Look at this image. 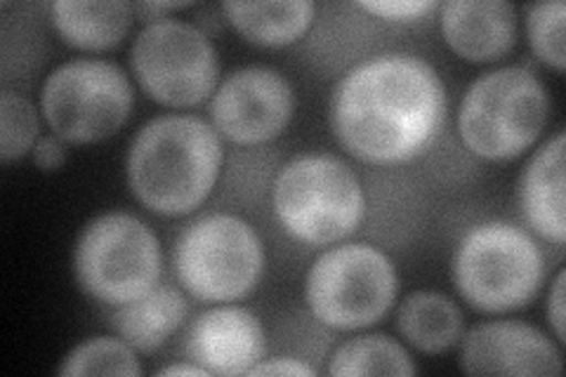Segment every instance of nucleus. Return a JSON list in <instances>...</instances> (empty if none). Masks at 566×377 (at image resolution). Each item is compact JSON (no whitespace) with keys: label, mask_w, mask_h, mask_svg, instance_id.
Returning <instances> with one entry per match:
<instances>
[{"label":"nucleus","mask_w":566,"mask_h":377,"mask_svg":"<svg viewBox=\"0 0 566 377\" xmlns=\"http://www.w3.org/2000/svg\"><path fill=\"white\" fill-rule=\"evenodd\" d=\"M444 121V81L411 52H385L354 64L335 83L328 104L340 147L374 166L413 160L437 139Z\"/></svg>","instance_id":"1"},{"label":"nucleus","mask_w":566,"mask_h":377,"mask_svg":"<svg viewBox=\"0 0 566 377\" xmlns=\"http://www.w3.org/2000/svg\"><path fill=\"white\" fill-rule=\"evenodd\" d=\"M222 160V139L212 123L189 114H164L142 125L130 142L128 187L151 212L177 218L208 199Z\"/></svg>","instance_id":"2"},{"label":"nucleus","mask_w":566,"mask_h":377,"mask_svg":"<svg viewBox=\"0 0 566 377\" xmlns=\"http://www.w3.org/2000/svg\"><path fill=\"white\" fill-rule=\"evenodd\" d=\"M451 276L472 310L505 314L536 300L545 279V258L526 229L486 220L470 227L458 241Z\"/></svg>","instance_id":"3"},{"label":"nucleus","mask_w":566,"mask_h":377,"mask_svg":"<svg viewBox=\"0 0 566 377\" xmlns=\"http://www.w3.org/2000/svg\"><path fill=\"white\" fill-rule=\"evenodd\" d=\"M272 206L295 241L328 245L359 229L366 214L361 179L333 154H300L274 179Z\"/></svg>","instance_id":"4"},{"label":"nucleus","mask_w":566,"mask_h":377,"mask_svg":"<svg viewBox=\"0 0 566 377\" xmlns=\"http://www.w3.org/2000/svg\"><path fill=\"white\" fill-rule=\"evenodd\" d=\"M551 116V95L526 66H501L482 74L458 106V133L470 154L510 160L536 145Z\"/></svg>","instance_id":"5"},{"label":"nucleus","mask_w":566,"mask_h":377,"mask_svg":"<svg viewBox=\"0 0 566 377\" xmlns=\"http://www.w3.org/2000/svg\"><path fill=\"white\" fill-rule=\"evenodd\" d=\"M175 274L203 302H234L264 272V248L253 224L232 212H208L189 222L172 250Z\"/></svg>","instance_id":"6"},{"label":"nucleus","mask_w":566,"mask_h":377,"mask_svg":"<svg viewBox=\"0 0 566 377\" xmlns=\"http://www.w3.org/2000/svg\"><path fill=\"white\" fill-rule=\"evenodd\" d=\"M161 243L137 214L112 210L87 222L74 248L81 289L104 304H126L158 285Z\"/></svg>","instance_id":"7"},{"label":"nucleus","mask_w":566,"mask_h":377,"mask_svg":"<svg viewBox=\"0 0 566 377\" xmlns=\"http://www.w3.org/2000/svg\"><path fill=\"white\" fill-rule=\"evenodd\" d=\"M399 293L397 269L380 248L343 243L318 255L305 281L307 307L333 331L370 328L392 310Z\"/></svg>","instance_id":"8"},{"label":"nucleus","mask_w":566,"mask_h":377,"mask_svg":"<svg viewBox=\"0 0 566 377\" xmlns=\"http://www.w3.org/2000/svg\"><path fill=\"white\" fill-rule=\"evenodd\" d=\"M126 71L109 60H69L52 69L41 90V114L69 145H93L118 133L133 114Z\"/></svg>","instance_id":"9"},{"label":"nucleus","mask_w":566,"mask_h":377,"mask_svg":"<svg viewBox=\"0 0 566 377\" xmlns=\"http://www.w3.org/2000/svg\"><path fill=\"white\" fill-rule=\"evenodd\" d=\"M135 81L164 106L185 109L216 93L220 57L201 27L166 17L147 22L130 48Z\"/></svg>","instance_id":"10"},{"label":"nucleus","mask_w":566,"mask_h":377,"mask_svg":"<svg viewBox=\"0 0 566 377\" xmlns=\"http://www.w3.org/2000/svg\"><path fill=\"white\" fill-rule=\"evenodd\" d=\"M295 114V90L272 66H241L216 87L210 121L237 145H264L276 139Z\"/></svg>","instance_id":"11"},{"label":"nucleus","mask_w":566,"mask_h":377,"mask_svg":"<svg viewBox=\"0 0 566 377\" xmlns=\"http://www.w3.org/2000/svg\"><path fill=\"white\" fill-rule=\"evenodd\" d=\"M460 368L468 375H547L564 373L562 349L524 321H484L460 337Z\"/></svg>","instance_id":"12"},{"label":"nucleus","mask_w":566,"mask_h":377,"mask_svg":"<svg viewBox=\"0 0 566 377\" xmlns=\"http://www.w3.org/2000/svg\"><path fill=\"white\" fill-rule=\"evenodd\" d=\"M185 349L210 375H248L264 356V328L245 307H212L191 321Z\"/></svg>","instance_id":"13"},{"label":"nucleus","mask_w":566,"mask_h":377,"mask_svg":"<svg viewBox=\"0 0 566 377\" xmlns=\"http://www.w3.org/2000/svg\"><path fill=\"white\" fill-rule=\"evenodd\" d=\"M441 35L465 62H495L517 41V8L505 0H451L441 6Z\"/></svg>","instance_id":"14"},{"label":"nucleus","mask_w":566,"mask_h":377,"mask_svg":"<svg viewBox=\"0 0 566 377\" xmlns=\"http://www.w3.org/2000/svg\"><path fill=\"white\" fill-rule=\"evenodd\" d=\"M517 193L528 229L553 245H564V130L543 142L528 158Z\"/></svg>","instance_id":"15"},{"label":"nucleus","mask_w":566,"mask_h":377,"mask_svg":"<svg viewBox=\"0 0 566 377\" xmlns=\"http://www.w3.org/2000/svg\"><path fill=\"white\" fill-rule=\"evenodd\" d=\"M187 314L189 302L175 285H156L142 297L118 304L109 323L135 352L154 354L182 328Z\"/></svg>","instance_id":"16"},{"label":"nucleus","mask_w":566,"mask_h":377,"mask_svg":"<svg viewBox=\"0 0 566 377\" xmlns=\"http://www.w3.org/2000/svg\"><path fill=\"white\" fill-rule=\"evenodd\" d=\"M48 10L60 39L87 52L116 48L128 35L135 14L123 0H55Z\"/></svg>","instance_id":"17"},{"label":"nucleus","mask_w":566,"mask_h":377,"mask_svg":"<svg viewBox=\"0 0 566 377\" xmlns=\"http://www.w3.org/2000/svg\"><path fill=\"white\" fill-rule=\"evenodd\" d=\"M397 331L422 354H444L463 337L465 316L449 295L439 291H416L399 304Z\"/></svg>","instance_id":"18"},{"label":"nucleus","mask_w":566,"mask_h":377,"mask_svg":"<svg viewBox=\"0 0 566 377\" xmlns=\"http://www.w3.org/2000/svg\"><path fill=\"white\" fill-rule=\"evenodd\" d=\"M222 12L248 43L283 48L303 39L314 22L312 0H268V3H222Z\"/></svg>","instance_id":"19"},{"label":"nucleus","mask_w":566,"mask_h":377,"mask_svg":"<svg viewBox=\"0 0 566 377\" xmlns=\"http://www.w3.org/2000/svg\"><path fill=\"white\" fill-rule=\"evenodd\" d=\"M418 366L395 337L368 333L345 339L328 358V375H416Z\"/></svg>","instance_id":"20"},{"label":"nucleus","mask_w":566,"mask_h":377,"mask_svg":"<svg viewBox=\"0 0 566 377\" xmlns=\"http://www.w3.org/2000/svg\"><path fill=\"white\" fill-rule=\"evenodd\" d=\"M60 375H142L139 358L135 349L120 337L97 335L87 337L81 345L71 349Z\"/></svg>","instance_id":"21"},{"label":"nucleus","mask_w":566,"mask_h":377,"mask_svg":"<svg viewBox=\"0 0 566 377\" xmlns=\"http://www.w3.org/2000/svg\"><path fill=\"white\" fill-rule=\"evenodd\" d=\"M41 137V114L35 104L27 95L6 87L0 93V158L3 164L31 154Z\"/></svg>","instance_id":"22"},{"label":"nucleus","mask_w":566,"mask_h":377,"mask_svg":"<svg viewBox=\"0 0 566 377\" xmlns=\"http://www.w3.org/2000/svg\"><path fill=\"white\" fill-rule=\"evenodd\" d=\"M526 22V39L531 52L555 71H564V22H566V6L562 0L555 3H534L524 8Z\"/></svg>","instance_id":"23"},{"label":"nucleus","mask_w":566,"mask_h":377,"mask_svg":"<svg viewBox=\"0 0 566 377\" xmlns=\"http://www.w3.org/2000/svg\"><path fill=\"white\" fill-rule=\"evenodd\" d=\"M357 8L385 22H416L437 10V3L432 0H364Z\"/></svg>","instance_id":"24"},{"label":"nucleus","mask_w":566,"mask_h":377,"mask_svg":"<svg viewBox=\"0 0 566 377\" xmlns=\"http://www.w3.org/2000/svg\"><path fill=\"white\" fill-rule=\"evenodd\" d=\"M31 158H33L35 168L43 170V172L60 170L64 166V160H66L64 139H60L57 135H43L39 142H35Z\"/></svg>","instance_id":"25"},{"label":"nucleus","mask_w":566,"mask_h":377,"mask_svg":"<svg viewBox=\"0 0 566 377\" xmlns=\"http://www.w3.org/2000/svg\"><path fill=\"white\" fill-rule=\"evenodd\" d=\"M248 375H316V368H312L310 364L300 362V358H291V356H276V358H262L258 362Z\"/></svg>","instance_id":"26"},{"label":"nucleus","mask_w":566,"mask_h":377,"mask_svg":"<svg viewBox=\"0 0 566 377\" xmlns=\"http://www.w3.org/2000/svg\"><path fill=\"white\" fill-rule=\"evenodd\" d=\"M564 281L566 274L564 269H559L553 281V289L547 293V321H551L555 339L559 345H564Z\"/></svg>","instance_id":"27"},{"label":"nucleus","mask_w":566,"mask_h":377,"mask_svg":"<svg viewBox=\"0 0 566 377\" xmlns=\"http://www.w3.org/2000/svg\"><path fill=\"white\" fill-rule=\"evenodd\" d=\"M187 8V3H139L133 6V10L147 22H156V20H166V12Z\"/></svg>","instance_id":"28"},{"label":"nucleus","mask_w":566,"mask_h":377,"mask_svg":"<svg viewBox=\"0 0 566 377\" xmlns=\"http://www.w3.org/2000/svg\"><path fill=\"white\" fill-rule=\"evenodd\" d=\"M158 377H172V375H197V377H203V375H210L206 368H201L199 364H168L164 368L156 370Z\"/></svg>","instance_id":"29"}]
</instances>
